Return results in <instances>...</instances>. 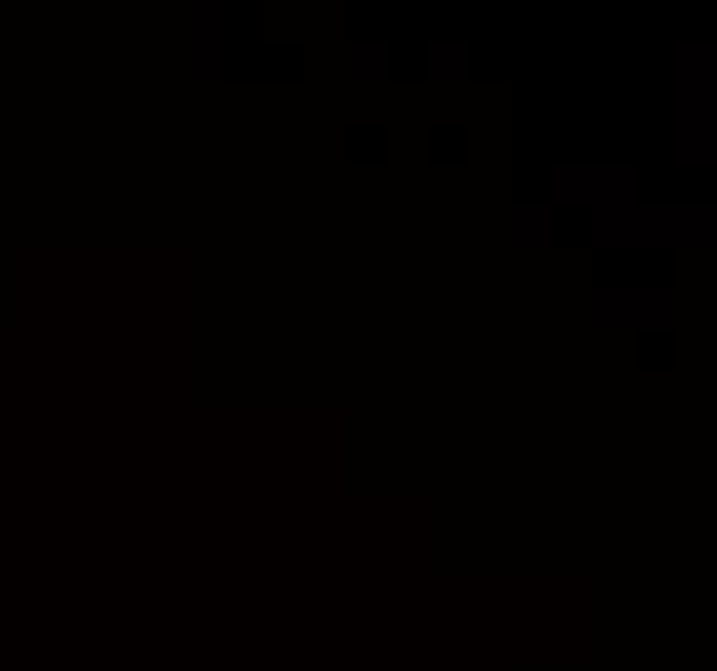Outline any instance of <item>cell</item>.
Returning a JSON list of instances; mask_svg holds the SVG:
<instances>
[{"label": "cell", "mask_w": 717, "mask_h": 671, "mask_svg": "<svg viewBox=\"0 0 717 671\" xmlns=\"http://www.w3.org/2000/svg\"><path fill=\"white\" fill-rule=\"evenodd\" d=\"M423 73H428V83H470V73H475V47L470 42H428L423 47Z\"/></svg>", "instance_id": "52a82bcc"}, {"label": "cell", "mask_w": 717, "mask_h": 671, "mask_svg": "<svg viewBox=\"0 0 717 671\" xmlns=\"http://www.w3.org/2000/svg\"><path fill=\"white\" fill-rule=\"evenodd\" d=\"M717 160V42L676 47V166Z\"/></svg>", "instance_id": "7a4b0ae2"}, {"label": "cell", "mask_w": 717, "mask_h": 671, "mask_svg": "<svg viewBox=\"0 0 717 671\" xmlns=\"http://www.w3.org/2000/svg\"><path fill=\"white\" fill-rule=\"evenodd\" d=\"M506 222H511V243L516 248H552L558 243V212H552V207H527V202H516Z\"/></svg>", "instance_id": "ba28073f"}, {"label": "cell", "mask_w": 717, "mask_h": 671, "mask_svg": "<svg viewBox=\"0 0 717 671\" xmlns=\"http://www.w3.org/2000/svg\"><path fill=\"white\" fill-rule=\"evenodd\" d=\"M341 73H346V83H357V89H377V83L392 78V47L377 42V36H372V42L351 36L346 52H341Z\"/></svg>", "instance_id": "8992f818"}, {"label": "cell", "mask_w": 717, "mask_h": 671, "mask_svg": "<svg viewBox=\"0 0 717 671\" xmlns=\"http://www.w3.org/2000/svg\"><path fill=\"white\" fill-rule=\"evenodd\" d=\"M222 73H227V5L186 0L181 5V78L222 83Z\"/></svg>", "instance_id": "3957f363"}, {"label": "cell", "mask_w": 717, "mask_h": 671, "mask_svg": "<svg viewBox=\"0 0 717 671\" xmlns=\"http://www.w3.org/2000/svg\"><path fill=\"white\" fill-rule=\"evenodd\" d=\"M589 243L594 248H713L717 207H645V202H614L589 212Z\"/></svg>", "instance_id": "6da1fadb"}, {"label": "cell", "mask_w": 717, "mask_h": 671, "mask_svg": "<svg viewBox=\"0 0 717 671\" xmlns=\"http://www.w3.org/2000/svg\"><path fill=\"white\" fill-rule=\"evenodd\" d=\"M635 186L640 171L635 166H552L547 171V207H578V212H598V207H614V202H635Z\"/></svg>", "instance_id": "277c9868"}, {"label": "cell", "mask_w": 717, "mask_h": 671, "mask_svg": "<svg viewBox=\"0 0 717 671\" xmlns=\"http://www.w3.org/2000/svg\"><path fill=\"white\" fill-rule=\"evenodd\" d=\"M676 289H594V326L598 331H676Z\"/></svg>", "instance_id": "5b68a950"}]
</instances>
